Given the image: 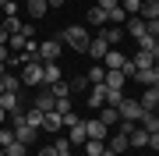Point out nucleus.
I'll use <instances>...</instances> for the list:
<instances>
[{"instance_id":"f257e3e1","label":"nucleus","mask_w":159,"mask_h":156,"mask_svg":"<svg viewBox=\"0 0 159 156\" xmlns=\"http://www.w3.org/2000/svg\"><path fill=\"white\" fill-rule=\"evenodd\" d=\"M60 43H64V46H71V50H78V53H85L89 43H92V35L81 29V25H67V29L60 32Z\"/></svg>"},{"instance_id":"f03ea898","label":"nucleus","mask_w":159,"mask_h":156,"mask_svg":"<svg viewBox=\"0 0 159 156\" xmlns=\"http://www.w3.org/2000/svg\"><path fill=\"white\" fill-rule=\"evenodd\" d=\"M14 139H18V142H25V145H32L35 139H39V128L25 121V114H14Z\"/></svg>"},{"instance_id":"7ed1b4c3","label":"nucleus","mask_w":159,"mask_h":156,"mask_svg":"<svg viewBox=\"0 0 159 156\" xmlns=\"http://www.w3.org/2000/svg\"><path fill=\"white\" fill-rule=\"evenodd\" d=\"M117 110H120V121H134V124L142 121V114H145L142 103H138V99H127V96H124V103H120Z\"/></svg>"},{"instance_id":"20e7f679","label":"nucleus","mask_w":159,"mask_h":156,"mask_svg":"<svg viewBox=\"0 0 159 156\" xmlns=\"http://www.w3.org/2000/svg\"><path fill=\"white\" fill-rule=\"evenodd\" d=\"M39 60H43V64H57V60H60V39L39 43Z\"/></svg>"},{"instance_id":"39448f33","label":"nucleus","mask_w":159,"mask_h":156,"mask_svg":"<svg viewBox=\"0 0 159 156\" xmlns=\"http://www.w3.org/2000/svg\"><path fill=\"white\" fill-rule=\"evenodd\" d=\"M21 85H43V60H35V64H25V71H21Z\"/></svg>"},{"instance_id":"423d86ee","label":"nucleus","mask_w":159,"mask_h":156,"mask_svg":"<svg viewBox=\"0 0 159 156\" xmlns=\"http://www.w3.org/2000/svg\"><path fill=\"white\" fill-rule=\"evenodd\" d=\"M85 53H89V57H92V60L99 64V60H102V57L110 53V43L102 39V35H92V43H89V50H85Z\"/></svg>"},{"instance_id":"0eeeda50","label":"nucleus","mask_w":159,"mask_h":156,"mask_svg":"<svg viewBox=\"0 0 159 156\" xmlns=\"http://www.w3.org/2000/svg\"><path fill=\"white\" fill-rule=\"evenodd\" d=\"M85 135L89 139H99V142H106L110 139V128L99 121V117H92V121H85Z\"/></svg>"},{"instance_id":"6e6552de","label":"nucleus","mask_w":159,"mask_h":156,"mask_svg":"<svg viewBox=\"0 0 159 156\" xmlns=\"http://www.w3.org/2000/svg\"><path fill=\"white\" fill-rule=\"evenodd\" d=\"M106 149L120 156V153H127V149H131V142H127V135H124V131H110V139H106Z\"/></svg>"},{"instance_id":"1a4fd4ad","label":"nucleus","mask_w":159,"mask_h":156,"mask_svg":"<svg viewBox=\"0 0 159 156\" xmlns=\"http://www.w3.org/2000/svg\"><path fill=\"white\" fill-rule=\"evenodd\" d=\"M124 60H127L124 53H120L117 46H110V53H106V57H102L99 64H102V68H106V71H120V68H124Z\"/></svg>"},{"instance_id":"9d476101","label":"nucleus","mask_w":159,"mask_h":156,"mask_svg":"<svg viewBox=\"0 0 159 156\" xmlns=\"http://www.w3.org/2000/svg\"><path fill=\"white\" fill-rule=\"evenodd\" d=\"M124 32L134 35V39H142V35H145V18H142V14H131L127 21H124Z\"/></svg>"},{"instance_id":"9b49d317","label":"nucleus","mask_w":159,"mask_h":156,"mask_svg":"<svg viewBox=\"0 0 159 156\" xmlns=\"http://www.w3.org/2000/svg\"><path fill=\"white\" fill-rule=\"evenodd\" d=\"M0 106H4L7 110V117H14V114H21V99H18V92H4V96H0Z\"/></svg>"},{"instance_id":"f8f14e48","label":"nucleus","mask_w":159,"mask_h":156,"mask_svg":"<svg viewBox=\"0 0 159 156\" xmlns=\"http://www.w3.org/2000/svg\"><path fill=\"white\" fill-rule=\"evenodd\" d=\"M99 121L113 131V128L120 124V110H117V106H99Z\"/></svg>"},{"instance_id":"ddd939ff","label":"nucleus","mask_w":159,"mask_h":156,"mask_svg":"<svg viewBox=\"0 0 159 156\" xmlns=\"http://www.w3.org/2000/svg\"><path fill=\"white\" fill-rule=\"evenodd\" d=\"M60 128H64L60 114H57V110H50V114L43 117V131H46V135H60Z\"/></svg>"},{"instance_id":"4468645a","label":"nucleus","mask_w":159,"mask_h":156,"mask_svg":"<svg viewBox=\"0 0 159 156\" xmlns=\"http://www.w3.org/2000/svg\"><path fill=\"white\" fill-rule=\"evenodd\" d=\"M35 60H39V43L29 39V43H25V50L18 53V64H35Z\"/></svg>"},{"instance_id":"2eb2a0df","label":"nucleus","mask_w":159,"mask_h":156,"mask_svg":"<svg viewBox=\"0 0 159 156\" xmlns=\"http://www.w3.org/2000/svg\"><path fill=\"white\" fill-rule=\"evenodd\" d=\"M35 110H43V114H50V110H57V99H53V92L50 89H43L39 96H35V103H32Z\"/></svg>"},{"instance_id":"dca6fc26","label":"nucleus","mask_w":159,"mask_h":156,"mask_svg":"<svg viewBox=\"0 0 159 156\" xmlns=\"http://www.w3.org/2000/svg\"><path fill=\"white\" fill-rule=\"evenodd\" d=\"M57 82H64L60 64H43V85H57Z\"/></svg>"},{"instance_id":"f3484780","label":"nucleus","mask_w":159,"mask_h":156,"mask_svg":"<svg viewBox=\"0 0 159 156\" xmlns=\"http://www.w3.org/2000/svg\"><path fill=\"white\" fill-rule=\"evenodd\" d=\"M67 142H71V145H85V142H89V135H85V121H78L74 128H67Z\"/></svg>"},{"instance_id":"a211bd4d","label":"nucleus","mask_w":159,"mask_h":156,"mask_svg":"<svg viewBox=\"0 0 159 156\" xmlns=\"http://www.w3.org/2000/svg\"><path fill=\"white\" fill-rule=\"evenodd\" d=\"M127 142L134 145V149H148V131H145L142 124H134V131L127 135Z\"/></svg>"},{"instance_id":"6ab92c4d","label":"nucleus","mask_w":159,"mask_h":156,"mask_svg":"<svg viewBox=\"0 0 159 156\" xmlns=\"http://www.w3.org/2000/svg\"><path fill=\"white\" fill-rule=\"evenodd\" d=\"M89 106H106V85H89Z\"/></svg>"},{"instance_id":"aec40b11","label":"nucleus","mask_w":159,"mask_h":156,"mask_svg":"<svg viewBox=\"0 0 159 156\" xmlns=\"http://www.w3.org/2000/svg\"><path fill=\"white\" fill-rule=\"evenodd\" d=\"M138 103H142V110H156V106H159V89H156V85H148L145 92H142V99H138Z\"/></svg>"},{"instance_id":"412c9836","label":"nucleus","mask_w":159,"mask_h":156,"mask_svg":"<svg viewBox=\"0 0 159 156\" xmlns=\"http://www.w3.org/2000/svg\"><path fill=\"white\" fill-rule=\"evenodd\" d=\"M99 35L110 43V46H117V43L124 39V29H120V25H106V29H99Z\"/></svg>"},{"instance_id":"4be33fe9","label":"nucleus","mask_w":159,"mask_h":156,"mask_svg":"<svg viewBox=\"0 0 159 156\" xmlns=\"http://www.w3.org/2000/svg\"><path fill=\"white\" fill-rule=\"evenodd\" d=\"M85 21L89 25H96V29H106V11H102V7H89V14H85Z\"/></svg>"},{"instance_id":"5701e85b","label":"nucleus","mask_w":159,"mask_h":156,"mask_svg":"<svg viewBox=\"0 0 159 156\" xmlns=\"http://www.w3.org/2000/svg\"><path fill=\"white\" fill-rule=\"evenodd\" d=\"M134 82H142L145 89H148V85H159V71H156V68H142V71L134 75Z\"/></svg>"},{"instance_id":"b1692460","label":"nucleus","mask_w":159,"mask_h":156,"mask_svg":"<svg viewBox=\"0 0 159 156\" xmlns=\"http://www.w3.org/2000/svg\"><path fill=\"white\" fill-rule=\"evenodd\" d=\"M145 18V21H156L159 18V0H142V11H138Z\"/></svg>"},{"instance_id":"393cba45","label":"nucleus","mask_w":159,"mask_h":156,"mask_svg":"<svg viewBox=\"0 0 159 156\" xmlns=\"http://www.w3.org/2000/svg\"><path fill=\"white\" fill-rule=\"evenodd\" d=\"M106 89H124L127 85V78H124V71H106V82H102Z\"/></svg>"},{"instance_id":"a878e982","label":"nucleus","mask_w":159,"mask_h":156,"mask_svg":"<svg viewBox=\"0 0 159 156\" xmlns=\"http://www.w3.org/2000/svg\"><path fill=\"white\" fill-rule=\"evenodd\" d=\"M92 85H102V82H106V68H102V64H92L89 68V75H85Z\"/></svg>"},{"instance_id":"bb28decb","label":"nucleus","mask_w":159,"mask_h":156,"mask_svg":"<svg viewBox=\"0 0 159 156\" xmlns=\"http://www.w3.org/2000/svg\"><path fill=\"white\" fill-rule=\"evenodd\" d=\"M138 124H142V128H145L148 135H152V131H159V117L152 114V110H145V114H142V121H138Z\"/></svg>"},{"instance_id":"cd10ccee","label":"nucleus","mask_w":159,"mask_h":156,"mask_svg":"<svg viewBox=\"0 0 159 156\" xmlns=\"http://www.w3.org/2000/svg\"><path fill=\"white\" fill-rule=\"evenodd\" d=\"M131 60H134V68H138V71H142V68H152V64H156V57H152V53H145V50H138Z\"/></svg>"},{"instance_id":"c85d7f7f","label":"nucleus","mask_w":159,"mask_h":156,"mask_svg":"<svg viewBox=\"0 0 159 156\" xmlns=\"http://www.w3.org/2000/svg\"><path fill=\"white\" fill-rule=\"evenodd\" d=\"M4 92H21V75H7L4 71Z\"/></svg>"},{"instance_id":"c756f323","label":"nucleus","mask_w":159,"mask_h":156,"mask_svg":"<svg viewBox=\"0 0 159 156\" xmlns=\"http://www.w3.org/2000/svg\"><path fill=\"white\" fill-rule=\"evenodd\" d=\"M21 114H25V121H29V124H35V128H39V131H43V110H35V106H29V110H21Z\"/></svg>"},{"instance_id":"7c9ffc66","label":"nucleus","mask_w":159,"mask_h":156,"mask_svg":"<svg viewBox=\"0 0 159 156\" xmlns=\"http://www.w3.org/2000/svg\"><path fill=\"white\" fill-rule=\"evenodd\" d=\"M46 11H50V4H46V0H29V18H43Z\"/></svg>"},{"instance_id":"2f4dec72","label":"nucleus","mask_w":159,"mask_h":156,"mask_svg":"<svg viewBox=\"0 0 159 156\" xmlns=\"http://www.w3.org/2000/svg\"><path fill=\"white\" fill-rule=\"evenodd\" d=\"M50 92H53V99H71V85L67 82H57V85H50Z\"/></svg>"},{"instance_id":"473e14b6","label":"nucleus","mask_w":159,"mask_h":156,"mask_svg":"<svg viewBox=\"0 0 159 156\" xmlns=\"http://www.w3.org/2000/svg\"><path fill=\"white\" fill-rule=\"evenodd\" d=\"M25 43H29V35H25V32H14L11 39H7V50H25Z\"/></svg>"},{"instance_id":"72a5a7b5","label":"nucleus","mask_w":159,"mask_h":156,"mask_svg":"<svg viewBox=\"0 0 159 156\" xmlns=\"http://www.w3.org/2000/svg\"><path fill=\"white\" fill-rule=\"evenodd\" d=\"M4 153H7V156H29V145H25V142H18V139H14V142H11V145H7V149H4Z\"/></svg>"},{"instance_id":"f704fd0d","label":"nucleus","mask_w":159,"mask_h":156,"mask_svg":"<svg viewBox=\"0 0 159 156\" xmlns=\"http://www.w3.org/2000/svg\"><path fill=\"white\" fill-rule=\"evenodd\" d=\"M102 149H106V142H99V139H89L85 142V153L89 156H102Z\"/></svg>"},{"instance_id":"c9c22d12","label":"nucleus","mask_w":159,"mask_h":156,"mask_svg":"<svg viewBox=\"0 0 159 156\" xmlns=\"http://www.w3.org/2000/svg\"><path fill=\"white\" fill-rule=\"evenodd\" d=\"M106 21H113V25H120V21H127V11H124V7H113V11L106 14Z\"/></svg>"},{"instance_id":"e433bc0d","label":"nucleus","mask_w":159,"mask_h":156,"mask_svg":"<svg viewBox=\"0 0 159 156\" xmlns=\"http://www.w3.org/2000/svg\"><path fill=\"white\" fill-rule=\"evenodd\" d=\"M120 7H124L127 18H131V14H138V11H142V0H120Z\"/></svg>"},{"instance_id":"4c0bfd02","label":"nucleus","mask_w":159,"mask_h":156,"mask_svg":"<svg viewBox=\"0 0 159 156\" xmlns=\"http://www.w3.org/2000/svg\"><path fill=\"white\" fill-rule=\"evenodd\" d=\"M67 85H71V92H85V89L92 85V82H89L85 75H81V78H74V82H67Z\"/></svg>"},{"instance_id":"58836bf2","label":"nucleus","mask_w":159,"mask_h":156,"mask_svg":"<svg viewBox=\"0 0 159 156\" xmlns=\"http://www.w3.org/2000/svg\"><path fill=\"white\" fill-rule=\"evenodd\" d=\"M4 29L14 35V32H21V29H25V21H18V18H4Z\"/></svg>"},{"instance_id":"ea45409f","label":"nucleus","mask_w":159,"mask_h":156,"mask_svg":"<svg viewBox=\"0 0 159 156\" xmlns=\"http://www.w3.org/2000/svg\"><path fill=\"white\" fill-rule=\"evenodd\" d=\"M60 121H64V128H74L81 117H78V110H67V114H60Z\"/></svg>"},{"instance_id":"a19ab883","label":"nucleus","mask_w":159,"mask_h":156,"mask_svg":"<svg viewBox=\"0 0 159 156\" xmlns=\"http://www.w3.org/2000/svg\"><path fill=\"white\" fill-rule=\"evenodd\" d=\"M14 142V131H11V128H0V145H4V149H7V145H11Z\"/></svg>"},{"instance_id":"79ce46f5","label":"nucleus","mask_w":159,"mask_h":156,"mask_svg":"<svg viewBox=\"0 0 159 156\" xmlns=\"http://www.w3.org/2000/svg\"><path fill=\"white\" fill-rule=\"evenodd\" d=\"M120 71H124V78H134V75H138V68H134V60H124V68H120Z\"/></svg>"},{"instance_id":"37998d69","label":"nucleus","mask_w":159,"mask_h":156,"mask_svg":"<svg viewBox=\"0 0 159 156\" xmlns=\"http://www.w3.org/2000/svg\"><path fill=\"white\" fill-rule=\"evenodd\" d=\"M96 7H102V11H106V14H110V11H113V7H120V0H99V4H96Z\"/></svg>"},{"instance_id":"c03bdc74","label":"nucleus","mask_w":159,"mask_h":156,"mask_svg":"<svg viewBox=\"0 0 159 156\" xmlns=\"http://www.w3.org/2000/svg\"><path fill=\"white\" fill-rule=\"evenodd\" d=\"M67 110H74L71 99H57V114H67Z\"/></svg>"},{"instance_id":"a18cd8bd","label":"nucleus","mask_w":159,"mask_h":156,"mask_svg":"<svg viewBox=\"0 0 159 156\" xmlns=\"http://www.w3.org/2000/svg\"><path fill=\"white\" fill-rule=\"evenodd\" d=\"M148 149H156V153H159V131H152V135H148Z\"/></svg>"},{"instance_id":"49530a36","label":"nucleus","mask_w":159,"mask_h":156,"mask_svg":"<svg viewBox=\"0 0 159 156\" xmlns=\"http://www.w3.org/2000/svg\"><path fill=\"white\" fill-rule=\"evenodd\" d=\"M7 39H11V32H7L4 25H0V46H7Z\"/></svg>"},{"instance_id":"de8ad7c7","label":"nucleus","mask_w":159,"mask_h":156,"mask_svg":"<svg viewBox=\"0 0 159 156\" xmlns=\"http://www.w3.org/2000/svg\"><path fill=\"white\" fill-rule=\"evenodd\" d=\"M39 156H57V145H46V149H39Z\"/></svg>"},{"instance_id":"09e8293b","label":"nucleus","mask_w":159,"mask_h":156,"mask_svg":"<svg viewBox=\"0 0 159 156\" xmlns=\"http://www.w3.org/2000/svg\"><path fill=\"white\" fill-rule=\"evenodd\" d=\"M4 121H7V110H4V106H0V128H4Z\"/></svg>"},{"instance_id":"8fccbe9b","label":"nucleus","mask_w":159,"mask_h":156,"mask_svg":"<svg viewBox=\"0 0 159 156\" xmlns=\"http://www.w3.org/2000/svg\"><path fill=\"white\" fill-rule=\"evenodd\" d=\"M46 4H50V7H64V0H46Z\"/></svg>"},{"instance_id":"3c124183","label":"nucleus","mask_w":159,"mask_h":156,"mask_svg":"<svg viewBox=\"0 0 159 156\" xmlns=\"http://www.w3.org/2000/svg\"><path fill=\"white\" fill-rule=\"evenodd\" d=\"M4 71H7V64H4V60H0V78H4Z\"/></svg>"},{"instance_id":"603ef678","label":"nucleus","mask_w":159,"mask_h":156,"mask_svg":"<svg viewBox=\"0 0 159 156\" xmlns=\"http://www.w3.org/2000/svg\"><path fill=\"white\" fill-rule=\"evenodd\" d=\"M57 156H71V149H64V153H57Z\"/></svg>"},{"instance_id":"864d4df0","label":"nucleus","mask_w":159,"mask_h":156,"mask_svg":"<svg viewBox=\"0 0 159 156\" xmlns=\"http://www.w3.org/2000/svg\"><path fill=\"white\" fill-rule=\"evenodd\" d=\"M0 96H4V78H0Z\"/></svg>"},{"instance_id":"5fc2aeb1","label":"nucleus","mask_w":159,"mask_h":156,"mask_svg":"<svg viewBox=\"0 0 159 156\" xmlns=\"http://www.w3.org/2000/svg\"><path fill=\"white\" fill-rule=\"evenodd\" d=\"M152 68H156V71H159V57H156V64H152Z\"/></svg>"},{"instance_id":"6e6d98bb","label":"nucleus","mask_w":159,"mask_h":156,"mask_svg":"<svg viewBox=\"0 0 159 156\" xmlns=\"http://www.w3.org/2000/svg\"><path fill=\"white\" fill-rule=\"evenodd\" d=\"M4 4H11V0H0V7H4Z\"/></svg>"},{"instance_id":"4d7b16f0","label":"nucleus","mask_w":159,"mask_h":156,"mask_svg":"<svg viewBox=\"0 0 159 156\" xmlns=\"http://www.w3.org/2000/svg\"><path fill=\"white\" fill-rule=\"evenodd\" d=\"M0 156H7V153H4V145H0Z\"/></svg>"},{"instance_id":"13d9d810","label":"nucleus","mask_w":159,"mask_h":156,"mask_svg":"<svg viewBox=\"0 0 159 156\" xmlns=\"http://www.w3.org/2000/svg\"><path fill=\"white\" fill-rule=\"evenodd\" d=\"M152 114H156V117H159V106H156V110H152Z\"/></svg>"},{"instance_id":"bf43d9fd","label":"nucleus","mask_w":159,"mask_h":156,"mask_svg":"<svg viewBox=\"0 0 159 156\" xmlns=\"http://www.w3.org/2000/svg\"><path fill=\"white\" fill-rule=\"evenodd\" d=\"M0 25H4V14H0Z\"/></svg>"}]
</instances>
